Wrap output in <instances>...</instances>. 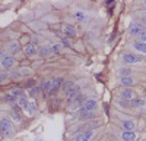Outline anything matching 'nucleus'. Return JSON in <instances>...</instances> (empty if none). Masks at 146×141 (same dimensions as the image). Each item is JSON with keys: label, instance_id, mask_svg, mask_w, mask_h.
<instances>
[{"label": "nucleus", "instance_id": "obj_8", "mask_svg": "<svg viewBox=\"0 0 146 141\" xmlns=\"http://www.w3.org/2000/svg\"><path fill=\"white\" fill-rule=\"evenodd\" d=\"M62 84H63V78H56V79H53V90H51V93H50V96H54V94L58 91V88L62 87Z\"/></svg>", "mask_w": 146, "mask_h": 141}, {"label": "nucleus", "instance_id": "obj_29", "mask_svg": "<svg viewBox=\"0 0 146 141\" xmlns=\"http://www.w3.org/2000/svg\"><path fill=\"white\" fill-rule=\"evenodd\" d=\"M139 40H140V43H146V32L140 35V37H139Z\"/></svg>", "mask_w": 146, "mask_h": 141}, {"label": "nucleus", "instance_id": "obj_12", "mask_svg": "<svg viewBox=\"0 0 146 141\" xmlns=\"http://www.w3.org/2000/svg\"><path fill=\"white\" fill-rule=\"evenodd\" d=\"M63 31H64V34L67 35V37H75V35H76V30L73 28L72 25H64Z\"/></svg>", "mask_w": 146, "mask_h": 141}, {"label": "nucleus", "instance_id": "obj_9", "mask_svg": "<svg viewBox=\"0 0 146 141\" xmlns=\"http://www.w3.org/2000/svg\"><path fill=\"white\" fill-rule=\"evenodd\" d=\"M121 97H123L124 100H133L135 99V91L127 88V90H123V93H121Z\"/></svg>", "mask_w": 146, "mask_h": 141}, {"label": "nucleus", "instance_id": "obj_4", "mask_svg": "<svg viewBox=\"0 0 146 141\" xmlns=\"http://www.w3.org/2000/svg\"><path fill=\"white\" fill-rule=\"evenodd\" d=\"M96 100H85L83 104H82V110L83 112H94L95 107H96Z\"/></svg>", "mask_w": 146, "mask_h": 141}, {"label": "nucleus", "instance_id": "obj_13", "mask_svg": "<svg viewBox=\"0 0 146 141\" xmlns=\"http://www.w3.org/2000/svg\"><path fill=\"white\" fill-rule=\"evenodd\" d=\"M123 140L124 141H135L136 140V134L133 131H124L123 132Z\"/></svg>", "mask_w": 146, "mask_h": 141}, {"label": "nucleus", "instance_id": "obj_20", "mask_svg": "<svg viewBox=\"0 0 146 141\" xmlns=\"http://www.w3.org/2000/svg\"><path fill=\"white\" fill-rule=\"evenodd\" d=\"M131 106H135V107L145 106V100H143V99H133V100H131Z\"/></svg>", "mask_w": 146, "mask_h": 141}, {"label": "nucleus", "instance_id": "obj_26", "mask_svg": "<svg viewBox=\"0 0 146 141\" xmlns=\"http://www.w3.org/2000/svg\"><path fill=\"white\" fill-rule=\"evenodd\" d=\"M51 50H53L54 53H60V50H62V46H60V44H54V46H51Z\"/></svg>", "mask_w": 146, "mask_h": 141}, {"label": "nucleus", "instance_id": "obj_16", "mask_svg": "<svg viewBox=\"0 0 146 141\" xmlns=\"http://www.w3.org/2000/svg\"><path fill=\"white\" fill-rule=\"evenodd\" d=\"M135 84V79L130 78V77H126V78H121V85H124V87H130Z\"/></svg>", "mask_w": 146, "mask_h": 141}, {"label": "nucleus", "instance_id": "obj_25", "mask_svg": "<svg viewBox=\"0 0 146 141\" xmlns=\"http://www.w3.org/2000/svg\"><path fill=\"white\" fill-rule=\"evenodd\" d=\"M130 72H131V70H130L129 68H124V69H121V72H120V75L123 77V78H126V77H129V75H130Z\"/></svg>", "mask_w": 146, "mask_h": 141}, {"label": "nucleus", "instance_id": "obj_21", "mask_svg": "<svg viewBox=\"0 0 146 141\" xmlns=\"http://www.w3.org/2000/svg\"><path fill=\"white\" fill-rule=\"evenodd\" d=\"M94 116V112H83L82 110V113H80V117H79V119H91V117Z\"/></svg>", "mask_w": 146, "mask_h": 141}, {"label": "nucleus", "instance_id": "obj_2", "mask_svg": "<svg viewBox=\"0 0 146 141\" xmlns=\"http://www.w3.org/2000/svg\"><path fill=\"white\" fill-rule=\"evenodd\" d=\"M129 31H130V34H133V35H137V37H140L142 34H145L146 31H145V28L142 27V25H139V23H130V27H129Z\"/></svg>", "mask_w": 146, "mask_h": 141}, {"label": "nucleus", "instance_id": "obj_30", "mask_svg": "<svg viewBox=\"0 0 146 141\" xmlns=\"http://www.w3.org/2000/svg\"><path fill=\"white\" fill-rule=\"evenodd\" d=\"M62 46H64V47H70V43H69V40H64V38H63V41H62Z\"/></svg>", "mask_w": 146, "mask_h": 141}, {"label": "nucleus", "instance_id": "obj_27", "mask_svg": "<svg viewBox=\"0 0 146 141\" xmlns=\"http://www.w3.org/2000/svg\"><path fill=\"white\" fill-rule=\"evenodd\" d=\"M12 116H13V121H15V122H18V124H19V122H22V116H21L19 113H13Z\"/></svg>", "mask_w": 146, "mask_h": 141}, {"label": "nucleus", "instance_id": "obj_22", "mask_svg": "<svg viewBox=\"0 0 146 141\" xmlns=\"http://www.w3.org/2000/svg\"><path fill=\"white\" fill-rule=\"evenodd\" d=\"M5 100H6V101H9V103H12V104H13V103H16L15 100H18V99H16V97H15V96H13V94H12V93H7L6 96H5Z\"/></svg>", "mask_w": 146, "mask_h": 141}, {"label": "nucleus", "instance_id": "obj_19", "mask_svg": "<svg viewBox=\"0 0 146 141\" xmlns=\"http://www.w3.org/2000/svg\"><path fill=\"white\" fill-rule=\"evenodd\" d=\"M38 53H40L41 56H48L50 53H53V50H51V47H40Z\"/></svg>", "mask_w": 146, "mask_h": 141}, {"label": "nucleus", "instance_id": "obj_23", "mask_svg": "<svg viewBox=\"0 0 146 141\" xmlns=\"http://www.w3.org/2000/svg\"><path fill=\"white\" fill-rule=\"evenodd\" d=\"M38 93H40V88H38V87H34V88H31V90H29V97H32V99L38 97Z\"/></svg>", "mask_w": 146, "mask_h": 141}, {"label": "nucleus", "instance_id": "obj_1", "mask_svg": "<svg viewBox=\"0 0 146 141\" xmlns=\"http://www.w3.org/2000/svg\"><path fill=\"white\" fill-rule=\"evenodd\" d=\"M79 85L78 84H73V82H66V84L63 85V91L66 94V97L69 101H72L73 99H76L78 96H80V93H79Z\"/></svg>", "mask_w": 146, "mask_h": 141}, {"label": "nucleus", "instance_id": "obj_6", "mask_svg": "<svg viewBox=\"0 0 146 141\" xmlns=\"http://www.w3.org/2000/svg\"><path fill=\"white\" fill-rule=\"evenodd\" d=\"M23 52H25L27 56H35L38 50H36V47L34 46V43H28L25 47H23Z\"/></svg>", "mask_w": 146, "mask_h": 141}, {"label": "nucleus", "instance_id": "obj_28", "mask_svg": "<svg viewBox=\"0 0 146 141\" xmlns=\"http://www.w3.org/2000/svg\"><path fill=\"white\" fill-rule=\"evenodd\" d=\"M34 85H35V81H34V79H29V81L27 82L25 87H27V88H34Z\"/></svg>", "mask_w": 146, "mask_h": 141}, {"label": "nucleus", "instance_id": "obj_17", "mask_svg": "<svg viewBox=\"0 0 146 141\" xmlns=\"http://www.w3.org/2000/svg\"><path fill=\"white\" fill-rule=\"evenodd\" d=\"M135 49L140 53H146V43H140V41L135 43Z\"/></svg>", "mask_w": 146, "mask_h": 141}, {"label": "nucleus", "instance_id": "obj_18", "mask_svg": "<svg viewBox=\"0 0 146 141\" xmlns=\"http://www.w3.org/2000/svg\"><path fill=\"white\" fill-rule=\"evenodd\" d=\"M123 128L126 129V131H133V129H135V122L124 121V122H123Z\"/></svg>", "mask_w": 146, "mask_h": 141}, {"label": "nucleus", "instance_id": "obj_3", "mask_svg": "<svg viewBox=\"0 0 146 141\" xmlns=\"http://www.w3.org/2000/svg\"><path fill=\"white\" fill-rule=\"evenodd\" d=\"M0 128H2V134L5 135H7V134H10V131H12V124H10V121L9 119H6V117H2L0 119Z\"/></svg>", "mask_w": 146, "mask_h": 141}, {"label": "nucleus", "instance_id": "obj_15", "mask_svg": "<svg viewBox=\"0 0 146 141\" xmlns=\"http://www.w3.org/2000/svg\"><path fill=\"white\" fill-rule=\"evenodd\" d=\"M23 110H25L27 115H34L35 113V104L34 103H28L25 107H23Z\"/></svg>", "mask_w": 146, "mask_h": 141}, {"label": "nucleus", "instance_id": "obj_32", "mask_svg": "<svg viewBox=\"0 0 146 141\" xmlns=\"http://www.w3.org/2000/svg\"><path fill=\"white\" fill-rule=\"evenodd\" d=\"M145 6H146V2H145Z\"/></svg>", "mask_w": 146, "mask_h": 141}, {"label": "nucleus", "instance_id": "obj_10", "mask_svg": "<svg viewBox=\"0 0 146 141\" xmlns=\"http://www.w3.org/2000/svg\"><path fill=\"white\" fill-rule=\"evenodd\" d=\"M7 50H9L12 54H16V53L21 50V46H19V43H18V41H13V43H10V44H9Z\"/></svg>", "mask_w": 146, "mask_h": 141}, {"label": "nucleus", "instance_id": "obj_31", "mask_svg": "<svg viewBox=\"0 0 146 141\" xmlns=\"http://www.w3.org/2000/svg\"><path fill=\"white\" fill-rule=\"evenodd\" d=\"M142 19L146 21V12H143V13H142Z\"/></svg>", "mask_w": 146, "mask_h": 141}, {"label": "nucleus", "instance_id": "obj_5", "mask_svg": "<svg viewBox=\"0 0 146 141\" xmlns=\"http://www.w3.org/2000/svg\"><path fill=\"white\" fill-rule=\"evenodd\" d=\"M13 63H15L13 59H12L10 56H6V54L2 52V66H3V68H12V66H13Z\"/></svg>", "mask_w": 146, "mask_h": 141}, {"label": "nucleus", "instance_id": "obj_14", "mask_svg": "<svg viewBox=\"0 0 146 141\" xmlns=\"http://www.w3.org/2000/svg\"><path fill=\"white\" fill-rule=\"evenodd\" d=\"M12 94H13V96L19 100V99H25L27 96H25V93H23V90L22 88H16V90H13V91H10Z\"/></svg>", "mask_w": 146, "mask_h": 141}, {"label": "nucleus", "instance_id": "obj_11", "mask_svg": "<svg viewBox=\"0 0 146 141\" xmlns=\"http://www.w3.org/2000/svg\"><path fill=\"white\" fill-rule=\"evenodd\" d=\"M92 135H94V132H92V131L83 132V134H80L79 137H76V140H75V141H89Z\"/></svg>", "mask_w": 146, "mask_h": 141}, {"label": "nucleus", "instance_id": "obj_24", "mask_svg": "<svg viewBox=\"0 0 146 141\" xmlns=\"http://www.w3.org/2000/svg\"><path fill=\"white\" fill-rule=\"evenodd\" d=\"M12 109H13V113H19L21 110H22V107H21V104L16 101V103H13L12 104Z\"/></svg>", "mask_w": 146, "mask_h": 141}, {"label": "nucleus", "instance_id": "obj_7", "mask_svg": "<svg viewBox=\"0 0 146 141\" xmlns=\"http://www.w3.org/2000/svg\"><path fill=\"white\" fill-rule=\"evenodd\" d=\"M123 62H126V63H139L140 57H137L135 54H123Z\"/></svg>", "mask_w": 146, "mask_h": 141}]
</instances>
